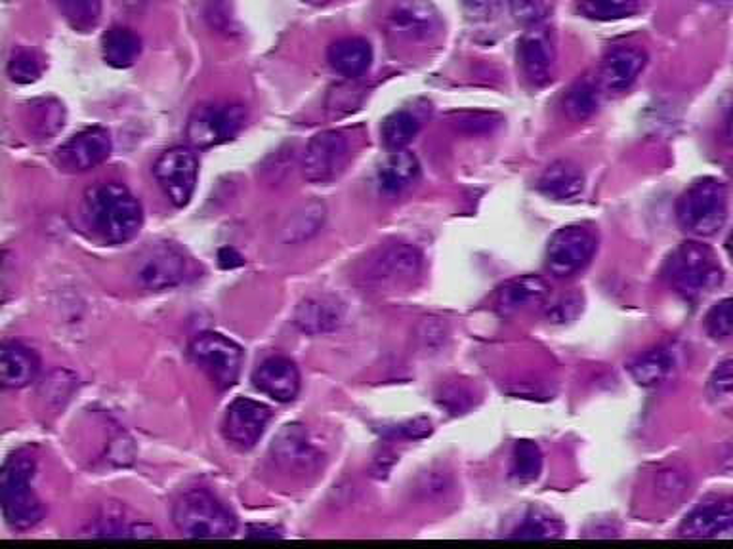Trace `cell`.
Masks as SVG:
<instances>
[{
    "mask_svg": "<svg viewBox=\"0 0 733 549\" xmlns=\"http://www.w3.org/2000/svg\"><path fill=\"white\" fill-rule=\"evenodd\" d=\"M465 12L473 22L486 23L495 20L501 12L502 0H463Z\"/></svg>",
    "mask_w": 733,
    "mask_h": 549,
    "instance_id": "obj_43",
    "label": "cell"
},
{
    "mask_svg": "<svg viewBox=\"0 0 733 549\" xmlns=\"http://www.w3.org/2000/svg\"><path fill=\"white\" fill-rule=\"evenodd\" d=\"M421 131V121L411 111L401 109L388 115L382 123V142L388 149L400 152L413 142Z\"/></svg>",
    "mask_w": 733,
    "mask_h": 549,
    "instance_id": "obj_31",
    "label": "cell"
},
{
    "mask_svg": "<svg viewBox=\"0 0 733 549\" xmlns=\"http://www.w3.org/2000/svg\"><path fill=\"white\" fill-rule=\"evenodd\" d=\"M442 405L449 408L451 414H460V412L468 411L473 405V395L465 390V388H449L443 393Z\"/></svg>",
    "mask_w": 733,
    "mask_h": 549,
    "instance_id": "obj_49",
    "label": "cell"
},
{
    "mask_svg": "<svg viewBox=\"0 0 733 549\" xmlns=\"http://www.w3.org/2000/svg\"><path fill=\"white\" fill-rule=\"evenodd\" d=\"M663 277L676 294L686 300H697L720 287L724 271L709 246L688 240L668 254L663 266Z\"/></svg>",
    "mask_w": 733,
    "mask_h": 549,
    "instance_id": "obj_3",
    "label": "cell"
},
{
    "mask_svg": "<svg viewBox=\"0 0 733 549\" xmlns=\"http://www.w3.org/2000/svg\"><path fill=\"white\" fill-rule=\"evenodd\" d=\"M111 149L113 144L110 132L102 126H92L69 137L66 144L59 147L56 159L59 168L66 172H88L110 159Z\"/></svg>",
    "mask_w": 733,
    "mask_h": 549,
    "instance_id": "obj_13",
    "label": "cell"
},
{
    "mask_svg": "<svg viewBox=\"0 0 733 549\" xmlns=\"http://www.w3.org/2000/svg\"><path fill=\"white\" fill-rule=\"evenodd\" d=\"M385 434L390 439H424L426 435L432 434V424L426 418L411 419L400 426L388 427Z\"/></svg>",
    "mask_w": 733,
    "mask_h": 549,
    "instance_id": "obj_44",
    "label": "cell"
},
{
    "mask_svg": "<svg viewBox=\"0 0 733 549\" xmlns=\"http://www.w3.org/2000/svg\"><path fill=\"white\" fill-rule=\"evenodd\" d=\"M676 217L684 232L696 237L714 235L728 217V191L724 183L714 178L693 181L676 204Z\"/></svg>",
    "mask_w": 733,
    "mask_h": 549,
    "instance_id": "obj_5",
    "label": "cell"
},
{
    "mask_svg": "<svg viewBox=\"0 0 733 549\" xmlns=\"http://www.w3.org/2000/svg\"><path fill=\"white\" fill-rule=\"evenodd\" d=\"M551 294V287L537 274H523L518 279L504 282L497 296V310L502 315H514L518 311L530 310L541 305Z\"/></svg>",
    "mask_w": 733,
    "mask_h": 549,
    "instance_id": "obj_23",
    "label": "cell"
},
{
    "mask_svg": "<svg viewBox=\"0 0 733 549\" xmlns=\"http://www.w3.org/2000/svg\"><path fill=\"white\" fill-rule=\"evenodd\" d=\"M247 123V109L241 103H203L196 108L186 126L193 149H211L237 136Z\"/></svg>",
    "mask_w": 733,
    "mask_h": 549,
    "instance_id": "obj_6",
    "label": "cell"
},
{
    "mask_svg": "<svg viewBox=\"0 0 733 549\" xmlns=\"http://www.w3.org/2000/svg\"><path fill=\"white\" fill-rule=\"evenodd\" d=\"M325 214H327L325 206L318 201L302 206L298 212H295V216L289 220V224L285 225V243L300 245L304 240L312 239L313 235H318L323 227Z\"/></svg>",
    "mask_w": 733,
    "mask_h": 549,
    "instance_id": "obj_30",
    "label": "cell"
},
{
    "mask_svg": "<svg viewBox=\"0 0 733 549\" xmlns=\"http://www.w3.org/2000/svg\"><path fill=\"white\" fill-rule=\"evenodd\" d=\"M220 266L224 269L240 268L245 264L243 256L233 248H222L219 254Z\"/></svg>",
    "mask_w": 733,
    "mask_h": 549,
    "instance_id": "obj_51",
    "label": "cell"
},
{
    "mask_svg": "<svg viewBox=\"0 0 733 549\" xmlns=\"http://www.w3.org/2000/svg\"><path fill=\"white\" fill-rule=\"evenodd\" d=\"M712 2H724V0H712Z\"/></svg>",
    "mask_w": 733,
    "mask_h": 549,
    "instance_id": "obj_55",
    "label": "cell"
},
{
    "mask_svg": "<svg viewBox=\"0 0 733 549\" xmlns=\"http://www.w3.org/2000/svg\"><path fill=\"white\" fill-rule=\"evenodd\" d=\"M256 390L277 403H291L300 391V372L287 357H269L253 372Z\"/></svg>",
    "mask_w": 733,
    "mask_h": 549,
    "instance_id": "obj_18",
    "label": "cell"
},
{
    "mask_svg": "<svg viewBox=\"0 0 733 549\" xmlns=\"http://www.w3.org/2000/svg\"><path fill=\"white\" fill-rule=\"evenodd\" d=\"M726 250H728V254H730V258H732V260H733V232L730 233V237H728Z\"/></svg>",
    "mask_w": 733,
    "mask_h": 549,
    "instance_id": "obj_53",
    "label": "cell"
},
{
    "mask_svg": "<svg viewBox=\"0 0 733 549\" xmlns=\"http://www.w3.org/2000/svg\"><path fill=\"white\" fill-rule=\"evenodd\" d=\"M85 216L92 232L110 245L134 239L144 224L142 204L121 183H100L88 189Z\"/></svg>",
    "mask_w": 733,
    "mask_h": 549,
    "instance_id": "obj_1",
    "label": "cell"
},
{
    "mask_svg": "<svg viewBox=\"0 0 733 549\" xmlns=\"http://www.w3.org/2000/svg\"><path fill=\"white\" fill-rule=\"evenodd\" d=\"M43 69V58L38 56L37 52L27 51V48L14 52L7 67L8 77L18 85H31L41 79Z\"/></svg>",
    "mask_w": 733,
    "mask_h": 549,
    "instance_id": "obj_37",
    "label": "cell"
},
{
    "mask_svg": "<svg viewBox=\"0 0 733 549\" xmlns=\"http://www.w3.org/2000/svg\"><path fill=\"white\" fill-rule=\"evenodd\" d=\"M543 471V452L537 442L518 441L512 456V475L520 483L537 481Z\"/></svg>",
    "mask_w": 733,
    "mask_h": 549,
    "instance_id": "obj_34",
    "label": "cell"
},
{
    "mask_svg": "<svg viewBox=\"0 0 733 549\" xmlns=\"http://www.w3.org/2000/svg\"><path fill=\"white\" fill-rule=\"evenodd\" d=\"M188 260L175 243H155L136 258L134 279L142 289H175L186 279Z\"/></svg>",
    "mask_w": 733,
    "mask_h": 549,
    "instance_id": "obj_10",
    "label": "cell"
},
{
    "mask_svg": "<svg viewBox=\"0 0 733 549\" xmlns=\"http://www.w3.org/2000/svg\"><path fill=\"white\" fill-rule=\"evenodd\" d=\"M189 355L220 391L230 390L240 380L245 354L240 344L222 334H199L189 344Z\"/></svg>",
    "mask_w": 733,
    "mask_h": 549,
    "instance_id": "obj_7",
    "label": "cell"
},
{
    "mask_svg": "<svg viewBox=\"0 0 733 549\" xmlns=\"http://www.w3.org/2000/svg\"><path fill=\"white\" fill-rule=\"evenodd\" d=\"M647 64L646 52L634 46H618L608 52L600 67V80L610 92H624L636 82Z\"/></svg>",
    "mask_w": 733,
    "mask_h": 549,
    "instance_id": "obj_20",
    "label": "cell"
},
{
    "mask_svg": "<svg viewBox=\"0 0 733 549\" xmlns=\"http://www.w3.org/2000/svg\"><path fill=\"white\" fill-rule=\"evenodd\" d=\"M499 124V119L493 121V115L487 113H463L458 115L457 126L468 134H479V132H491L493 126Z\"/></svg>",
    "mask_w": 733,
    "mask_h": 549,
    "instance_id": "obj_47",
    "label": "cell"
},
{
    "mask_svg": "<svg viewBox=\"0 0 733 549\" xmlns=\"http://www.w3.org/2000/svg\"><path fill=\"white\" fill-rule=\"evenodd\" d=\"M37 471V460L27 450H15L7 458L0 473L2 514L15 530H30L44 517L43 502L33 491L31 481Z\"/></svg>",
    "mask_w": 733,
    "mask_h": 549,
    "instance_id": "obj_2",
    "label": "cell"
},
{
    "mask_svg": "<svg viewBox=\"0 0 733 549\" xmlns=\"http://www.w3.org/2000/svg\"><path fill=\"white\" fill-rule=\"evenodd\" d=\"M247 538H253V540L269 538V540H274V538H284V533L279 528L266 527V525H253V527H248Z\"/></svg>",
    "mask_w": 733,
    "mask_h": 549,
    "instance_id": "obj_50",
    "label": "cell"
},
{
    "mask_svg": "<svg viewBox=\"0 0 733 549\" xmlns=\"http://www.w3.org/2000/svg\"><path fill=\"white\" fill-rule=\"evenodd\" d=\"M204 18L211 25L212 30L224 33V35H233L240 31L237 20L232 12V4L227 0H209L207 10H204Z\"/></svg>",
    "mask_w": 733,
    "mask_h": 549,
    "instance_id": "obj_39",
    "label": "cell"
},
{
    "mask_svg": "<svg viewBox=\"0 0 733 549\" xmlns=\"http://www.w3.org/2000/svg\"><path fill=\"white\" fill-rule=\"evenodd\" d=\"M327 59L338 75L346 79H357L369 71L370 64H373V48L365 38L349 36V38H342L331 44Z\"/></svg>",
    "mask_w": 733,
    "mask_h": 549,
    "instance_id": "obj_24",
    "label": "cell"
},
{
    "mask_svg": "<svg viewBox=\"0 0 733 549\" xmlns=\"http://www.w3.org/2000/svg\"><path fill=\"white\" fill-rule=\"evenodd\" d=\"M173 523L180 535L201 540L230 538L237 530L235 515L224 504H220L211 492L201 489L188 491L176 500Z\"/></svg>",
    "mask_w": 733,
    "mask_h": 549,
    "instance_id": "obj_4",
    "label": "cell"
},
{
    "mask_svg": "<svg viewBox=\"0 0 733 549\" xmlns=\"http://www.w3.org/2000/svg\"><path fill=\"white\" fill-rule=\"evenodd\" d=\"M27 126L33 136L41 139L56 136L64 124H66V108L64 103L58 102L56 98H41L33 100L27 105V115H25Z\"/></svg>",
    "mask_w": 733,
    "mask_h": 549,
    "instance_id": "obj_28",
    "label": "cell"
},
{
    "mask_svg": "<svg viewBox=\"0 0 733 549\" xmlns=\"http://www.w3.org/2000/svg\"><path fill=\"white\" fill-rule=\"evenodd\" d=\"M537 188L554 201H571L585 189V173L571 160H556L538 178Z\"/></svg>",
    "mask_w": 733,
    "mask_h": 549,
    "instance_id": "obj_25",
    "label": "cell"
},
{
    "mask_svg": "<svg viewBox=\"0 0 733 549\" xmlns=\"http://www.w3.org/2000/svg\"><path fill=\"white\" fill-rule=\"evenodd\" d=\"M510 8H512L515 20L525 23V25L537 23L543 15L541 0H510Z\"/></svg>",
    "mask_w": 733,
    "mask_h": 549,
    "instance_id": "obj_48",
    "label": "cell"
},
{
    "mask_svg": "<svg viewBox=\"0 0 733 549\" xmlns=\"http://www.w3.org/2000/svg\"><path fill=\"white\" fill-rule=\"evenodd\" d=\"M269 419V406L253 399H235L225 412L224 437L241 448L255 447L266 432Z\"/></svg>",
    "mask_w": 733,
    "mask_h": 549,
    "instance_id": "obj_14",
    "label": "cell"
},
{
    "mask_svg": "<svg viewBox=\"0 0 733 549\" xmlns=\"http://www.w3.org/2000/svg\"><path fill=\"white\" fill-rule=\"evenodd\" d=\"M38 357L20 341H4L0 351V383L7 390H22L38 374Z\"/></svg>",
    "mask_w": 733,
    "mask_h": 549,
    "instance_id": "obj_22",
    "label": "cell"
},
{
    "mask_svg": "<svg viewBox=\"0 0 733 549\" xmlns=\"http://www.w3.org/2000/svg\"><path fill=\"white\" fill-rule=\"evenodd\" d=\"M344 304L331 294H315L308 296L297 305L292 323L298 330L308 336L327 334L336 330L344 321Z\"/></svg>",
    "mask_w": 733,
    "mask_h": 549,
    "instance_id": "obj_17",
    "label": "cell"
},
{
    "mask_svg": "<svg viewBox=\"0 0 733 549\" xmlns=\"http://www.w3.org/2000/svg\"><path fill=\"white\" fill-rule=\"evenodd\" d=\"M142 52V41L134 31L129 27L115 25L105 31L102 36L103 59L116 69H126L138 59Z\"/></svg>",
    "mask_w": 733,
    "mask_h": 549,
    "instance_id": "obj_27",
    "label": "cell"
},
{
    "mask_svg": "<svg viewBox=\"0 0 733 549\" xmlns=\"http://www.w3.org/2000/svg\"><path fill=\"white\" fill-rule=\"evenodd\" d=\"M673 365H675L673 354L665 347H659V349L642 355L638 361L632 362V378L642 388H655V385H660L667 380L670 370H673Z\"/></svg>",
    "mask_w": 733,
    "mask_h": 549,
    "instance_id": "obj_29",
    "label": "cell"
},
{
    "mask_svg": "<svg viewBox=\"0 0 733 549\" xmlns=\"http://www.w3.org/2000/svg\"><path fill=\"white\" fill-rule=\"evenodd\" d=\"M582 14L598 22L623 20L638 10V0H582Z\"/></svg>",
    "mask_w": 733,
    "mask_h": 549,
    "instance_id": "obj_36",
    "label": "cell"
},
{
    "mask_svg": "<svg viewBox=\"0 0 733 549\" xmlns=\"http://www.w3.org/2000/svg\"><path fill=\"white\" fill-rule=\"evenodd\" d=\"M390 33L407 41H424L442 30V18L429 0H400L386 18Z\"/></svg>",
    "mask_w": 733,
    "mask_h": 549,
    "instance_id": "obj_15",
    "label": "cell"
},
{
    "mask_svg": "<svg viewBox=\"0 0 733 549\" xmlns=\"http://www.w3.org/2000/svg\"><path fill=\"white\" fill-rule=\"evenodd\" d=\"M153 173L168 201L182 209L196 193L197 176H199L197 153L186 145L170 147L157 159Z\"/></svg>",
    "mask_w": 733,
    "mask_h": 549,
    "instance_id": "obj_9",
    "label": "cell"
},
{
    "mask_svg": "<svg viewBox=\"0 0 733 549\" xmlns=\"http://www.w3.org/2000/svg\"><path fill=\"white\" fill-rule=\"evenodd\" d=\"M357 102L354 100V92L349 90L348 87H338L333 88L329 92L327 98V113L329 116L333 119H338V116L348 115L354 109H356Z\"/></svg>",
    "mask_w": 733,
    "mask_h": 549,
    "instance_id": "obj_42",
    "label": "cell"
},
{
    "mask_svg": "<svg viewBox=\"0 0 733 549\" xmlns=\"http://www.w3.org/2000/svg\"><path fill=\"white\" fill-rule=\"evenodd\" d=\"M419 176H421L419 159L407 149L390 153L378 170L380 188L385 189L386 193H400L409 186H413Z\"/></svg>",
    "mask_w": 733,
    "mask_h": 549,
    "instance_id": "obj_26",
    "label": "cell"
},
{
    "mask_svg": "<svg viewBox=\"0 0 733 549\" xmlns=\"http://www.w3.org/2000/svg\"><path fill=\"white\" fill-rule=\"evenodd\" d=\"M271 455L279 468L291 473H310L321 463V452L302 424H287L271 442Z\"/></svg>",
    "mask_w": 733,
    "mask_h": 549,
    "instance_id": "obj_16",
    "label": "cell"
},
{
    "mask_svg": "<svg viewBox=\"0 0 733 549\" xmlns=\"http://www.w3.org/2000/svg\"><path fill=\"white\" fill-rule=\"evenodd\" d=\"M349 160L348 137L342 132L325 131L306 145L302 173L310 183H331L336 180Z\"/></svg>",
    "mask_w": 733,
    "mask_h": 549,
    "instance_id": "obj_11",
    "label": "cell"
},
{
    "mask_svg": "<svg viewBox=\"0 0 733 549\" xmlns=\"http://www.w3.org/2000/svg\"><path fill=\"white\" fill-rule=\"evenodd\" d=\"M512 538L520 540H552L564 536V525L545 512L533 509L523 517L522 523L512 530Z\"/></svg>",
    "mask_w": 733,
    "mask_h": 549,
    "instance_id": "obj_33",
    "label": "cell"
},
{
    "mask_svg": "<svg viewBox=\"0 0 733 549\" xmlns=\"http://www.w3.org/2000/svg\"><path fill=\"white\" fill-rule=\"evenodd\" d=\"M655 491L660 498H665L667 502H678L686 492L690 491L688 489V478L680 471H659V475L655 478Z\"/></svg>",
    "mask_w": 733,
    "mask_h": 549,
    "instance_id": "obj_40",
    "label": "cell"
},
{
    "mask_svg": "<svg viewBox=\"0 0 733 549\" xmlns=\"http://www.w3.org/2000/svg\"><path fill=\"white\" fill-rule=\"evenodd\" d=\"M419 341L424 349H436L447 340V325L442 318H424L419 325Z\"/></svg>",
    "mask_w": 733,
    "mask_h": 549,
    "instance_id": "obj_41",
    "label": "cell"
},
{
    "mask_svg": "<svg viewBox=\"0 0 733 549\" xmlns=\"http://www.w3.org/2000/svg\"><path fill=\"white\" fill-rule=\"evenodd\" d=\"M678 533L684 538H719L733 533V500H714L686 515Z\"/></svg>",
    "mask_w": 733,
    "mask_h": 549,
    "instance_id": "obj_19",
    "label": "cell"
},
{
    "mask_svg": "<svg viewBox=\"0 0 733 549\" xmlns=\"http://www.w3.org/2000/svg\"><path fill=\"white\" fill-rule=\"evenodd\" d=\"M306 2H312V4H323V2H327V0H306Z\"/></svg>",
    "mask_w": 733,
    "mask_h": 549,
    "instance_id": "obj_54",
    "label": "cell"
},
{
    "mask_svg": "<svg viewBox=\"0 0 733 549\" xmlns=\"http://www.w3.org/2000/svg\"><path fill=\"white\" fill-rule=\"evenodd\" d=\"M518 58L527 79L535 87H545L554 72V48L551 38L541 31H530L518 44Z\"/></svg>",
    "mask_w": 733,
    "mask_h": 549,
    "instance_id": "obj_21",
    "label": "cell"
},
{
    "mask_svg": "<svg viewBox=\"0 0 733 549\" xmlns=\"http://www.w3.org/2000/svg\"><path fill=\"white\" fill-rule=\"evenodd\" d=\"M564 108H566L567 115L575 121H585L588 116L595 115L598 109V90L595 85H590L587 80L574 85L566 94Z\"/></svg>",
    "mask_w": 733,
    "mask_h": 549,
    "instance_id": "obj_35",
    "label": "cell"
},
{
    "mask_svg": "<svg viewBox=\"0 0 733 549\" xmlns=\"http://www.w3.org/2000/svg\"><path fill=\"white\" fill-rule=\"evenodd\" d=\"M704 328L712 338H732L733 336V296L722 300L704 317Z\"/></svg>",
    "mask_w": 733,
    "mask_h": 549,
    "instance_id": "obj_38",
    "label": "cell"
},
{
    "mask_svg": "<svg viewBox=\"0 0 733 549\" xmlns=\"http://www.w3.org/2000/svg\"><path fill=\"white\" fill-rule=\"evenodd\" d=\"M726 139L730 144H733V108L726 119Z\"/></svg>",
    "mask_w": 733,
    "mask_h": 549,
    "instance_id": "obj_52",
    "label": "cell"
},
{
    "mask_svg": "<svg viewBox=\"0 0 733 549\" xmlns=\"http://www.w3.org/2000/svg\"><path fill=\"white\" fill-rule=\"evenodd\" d=\"M422 256L414 246L393 243L385 246L365 261L359 279L373 289L409 284L421 274Z\"/></svg>",
    "mask_w": 733,
    "mask_h": 549,
    "instance_id": "obj_8",
    "label": "cell"
},
{
    "mask_svg": "<svg viewBox=\"0 0 733 549\" xmlns=\"http://www.w3.org/2000/svg\"><path fill=\"white\" fill-rule=\"evenodd\" d=\"M582 310L581 296L577 294H569V296L562 298L556 304L548 310V318L552 323H567L574 321Z\"/></svg>",
    "mask_w": 733,
    "mask_h": 549,
    "instance_id": "obj_45",
    "label": "cell"
},
{
    "mask_svg": "<svg viewBox=\"0 0 733 549\" xmlns=\"http://www.w3.org/2000/svg\"><path fill=\"white\" fill-rule=\"evenodd\" d=\"M709 385H711L714 395H730V393H733V359H726V361L717 365V369L712 370Z\"/></svg>",
    "mask_w": 733,
    "mask_h": 549,
    "instance_id": "obj_46",
    "label": "cell"
},
{
    "mask_svg": "<svg viewBox=\"0 0 733 549\" xmlns=\"http://www.w3.org/2000/svg\"><path fill=\"white\" fill-rule=\"evenodd\" d=\"M56 7L66 22L80 33L95 30L102 20V0H56Z\"/></svg>",
    "mask_w": 733,
    "mask_h": 549,
    "instance_id": "obj_32",
    "label": "cell"
},
{
    "mask_svg": "<svg viewBox=\"0 0 733 549\" xmlns=\"http://www.w3.org/2000/svg\"><path fill=\"white\" fill-rule=\"evenodd\" d=\"M596 237L592 232H588L579 225H569L554 233L548 250H546V261L552 273L558 277H569V274L581 271L587 268L596 254Z\"/></svg>",
    "mask_w": 733,
    "mask_h": 549,
    "instance_id": "obj_12",
    "label": "cell"
}]
</instances>
